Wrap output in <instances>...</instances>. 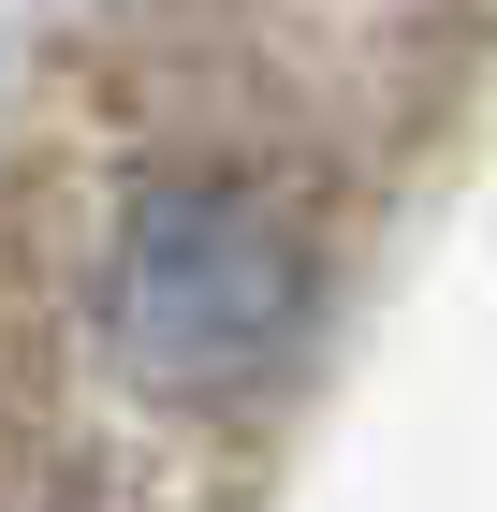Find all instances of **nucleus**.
Instances as JSON below:
<instances>
[{
  "label": "nucleus",
  "instance_id": "1",
  "mask_svg": "<svg viewBox=\"0 0 497 512\" xmlns=\"http://www.w3.org/2000/svg\"><path fill=\"white\" fill-rule=\"evenodd\" d=\"M307 322V235L249 176H147L103 249V352L147 395H249Z\"/></svg>",
  "mask_w": 497,
  "mask_h": 512
}]
</instances>
